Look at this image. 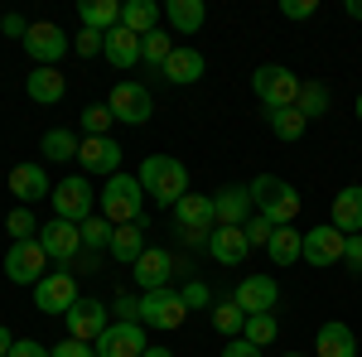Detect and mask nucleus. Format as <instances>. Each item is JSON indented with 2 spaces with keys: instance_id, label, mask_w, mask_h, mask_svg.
I'll use <instances>...</instances> for the list:
<instances>
[{
  "instance_id": "a878e982",
  "label": "nucleus",
  "mask_w": 362,
  "mask_h": 357,
  "mask_svg": "<svg viewBox=\"0 0 362 357\" xmlns=\"http://www.w3.org/2000/svg\"><path fill=\"white\" fill-rule=\"evenodd\" d=\"M102 58H107L112 68H136V63H140V34H131L126 25H116L112 34H107V49H102Z\"/></svg>"
},
{
  "instance_id": "7c9ffc66",
  "label": "nucleus",
  "mask_w": 362,
  "mask_h": 357,
  "mask_svg": "<svg viewBox=\"0 0 362 357\" xmlns=\"http://www.w3.org/2000/svg\"><path fill=\"white\" fill-rule=\"evenodd\" d=\"M78 15H83V29H97V34H112L121 25V5L116 0H83Z\"/></svg>"
},
{
  "instance_id": "f3484780",
  "label": "nucleus",
  "mask_w": 362,
  "mask_h": 357,
  "mask_svg": "<svg viewBox=\"0 0 362 357\" xmlns=\"http://www.w3.org/2000/svg\"><path fill=\"white\" fill-rule=\"evenodd\" d=\"M97 357H140L150 343H145V324H112L97 343Z\"/></svg>"
},
{
  "instance_id": "37998d69",
  "label": "nucleus",
  "mask_w": 362,
  "mask_h": 357,
  "mask_svg": "<svg viewBox=\"0 0 362 357\" xmlns=\"http://www.w3.org/2000/svg\"><path fill=\"white\" fill-rule=\"evenodd\" d=\"M314 10H319L314 0H280V15H285V20H309Z\"/></svg>"
},
{
  "instance_id": "4468645a",
  "label": "nucleus",
  "mask_w": 362,
  "mask_h": 357,
  "mask_svg": "<svg viewBox=\"0 0 362 357\" xmlns=\"http://www.w3.org/2000/svg\"><path fill=\"white\" fill-rule=\"evenodd\" d=\"M73 49V39L58 25H29L25 34V54L34 58V68H58V58Z\"/></svg>"
},
{
  "instance_id": "79ce46f5",
  "label": "nucleus",
  "mask_w": 362,
  "mask_h": 357,
  "mask_svg": "<svg viewBox=\"0 0 362 357\" xmlns=\"http://www.w3.org/2000/svg\"><path fill=\"white\" fill-rule=\"evenodd\" d=\"M242 232H247V242H251V247H266V242H271V232H276V222H266L261 213H251Z\"/></svg>"
},
{
  "instance_id": "412c9836",
  "label": "nucleus",
  "mask_w": 362,
  "mask_h": 357,
  "mask_svg": "<svg viewBox=\"0 0 362 357\" xmlns=\"http://www.w3.org/2000/svg\"><path fill=\"white\" fill-rule=\"evenodd\" d=\"M10 193L20 198V208H29V203L49 198V193H54V184H49L44 165H15V169H10Z\"/></svg>"
},
{
  "instance_id": "6e6552de",
  "label": "nucleus",
  "mask_w": 362,
  "mask_h": 357,
  "mask_svg": "<svg viewBox=\"0 0 362 357\" xmlns=\"http://www.w3.org/2000/svg\"><path fill=\"white\" fill-rule=\"evenodd\" d=\"M49 198H54V218H63V222H87L92 218V179H87V174L58 179Z\"/></svg>"
},
{
  "instance_id": "9b49d317",
  "label": "nucleus",
  "mask_w": 362,
  "mask_h": 357,
  "mask_svg": "<svg viewBox=\"0 0 362 357\" xmlns=\"http://www.w3.org/2000/svg\"><path fill=\"white\" fill-rule=\"evenodd\" d=\"M5 275L15 280V285H39L44 275H49V256L39 242H10L5 251Z\"/></svg>"
},
{
  "instance_id": "9d476101",
  "label": "nucleus",
  "mask_w": 362,
  "mask_h": 357,
  "mask_svg": "<svg viewBox=\"0 0 362 357\" xmlns=\"http://www.w3.org/2000/svg\"><path fill=\"white\" fill-rule=\"evenodd\" d=\"M343 247H348V237L338 232L334 222H319V227H309V232H305V266L329 271V266L343 261Z\"/></svg>"
},
{
  "instance_id": "8fccbe9b",
  "label": "nucleus",
  "mask_w": 362,
  "mask_h": 357,
  "mask_svg": "<svg viewBox=\"0 0 362 357\" xmlns=\"http://www.w3.org/2000/svg\"><path fill=\"white\" fill-rule=\"evenodd\" d=\"M0 29H5L10 39H20V44H25V34H29V25L20 20V15H5V20H0Z\"/></svg>"
},
{
  "instance_id": "f704fd0d",
  "label": "nucleus",
  "mask_w": 362,
  "mask_h": 357,
  "mask_svg": "<svg viewBox=\"0 0 362 357\" xmlns=\"http://www.w3.org/2000/svg\"><path fill=\"white\" fill-rule=\"evenodd\" d=\"M329 102H334V97H329V87H324V83H300V102H295V111H300L305 121H314V116L329 111Z\"/></svg>"
},
{
  "instance_id": "5fc2aeb1",
  "label": "nucleus",
  "mask_w": 362,
  "mask_h": 357,
  "mask_svg": "<svg viewBox=\"0 0 362 357\" xmlns=\"http://www.w3.org/2000/svg\"><path fill=\"white\" fill-rule=\"evenodd\" d=\"M358 121H362V97H358Z\"/></svg>"
},
{
  "instance_id": "423d86ee",
  "label": "nucleus",
  "mask_w": 362,
  "mask_h": 357,
  "mask_svg": "<svg viewBox=\"0 0 362 357\" xmlns=\"http://www.w3.org/2000/svg\"><path fill=\"white\" fill-rule=\"evenodd\" d=\"M73 304H78V275L73 271H49L39 285H34V309L49 314V319H54V314L63 319Z\"/></svg>"
},
{
  "instance_id": "6e6d98bb",
  "label": "nucleus",
  "mask_w": 362,
  "mask_h": 357,
  "mask_svg": "<svg viewBox=\"0 0 362 357\" xmlns=\"http://www.w3.org/2000/svg\"><path fill=\"white\" fill-rule=\"evenodd\" d=\"M285 357H305V353H285Z\"/></svg>"
},
{
  "instance_id": "2f4dec72",
  "label": "nucleus",
  "mask_w": 362,
  "mask_h": 357,
  "mask_svg": "<svg viewBox=\"0 0 362 357\" xmlns=\"http://www.w3.org/2000/svg\"><path fill=\"white\" fill-rule=\"evenodd\" d=\"M213 329L223 333V338H242V329H247V309H242L237 300L213 304Z\"/></svg>"
},
{
  "instance_id": "49530a36",
  "label": "nucleus",
  "mask_w": 362,
  "mask_h": 357,
  "mask_svg": "<svg viewBox=\"0 0 362 357\" xmlns=\"http://www.w3.org/2000/svg\"><path fill=\"white\" fill-rule=\"evenodd\" d=\"M54 357H97V348L92 343H78V338H68V343H58Z\"/></svg>"
},
{
  "instance_id": "0eeeda50",
  "label": "nucleus",
  "mask_w": 362,
  "mask_h": 357,
  "mask_svg": "<svg viewBox=\"0 0 362 357\" xmlns=\"http://www.w3.org/2000/svg\"><path fill=\"white\" fill-rule=\"evenodd\" d=\"M174 227H179L189 242H208L213 227H218V218H213V198H208V193H184V198L174 203Z\"/></svg>"
},
{
  "instance_id": "f8f14e48",
  "label": "nucleus",
  "mask_w": 362,
  "mask_h": 357,
  "mask_svg": "<svg viewBox=\"0 0 362 357\" xmlns=\"http://www.w3.org/2000/svg\"><path fill=\"white\" fill-rule=\"evenodd\" d=\"M63 324H68V338H78V343H97L102 333L112 329L107 304H102V300H83V295H78V304L63 314Z\"/></svg>"
},
{
  "instance_id": "72a5a7b5",
  "label": "nucleus",
  "mask_w": 362,
  "mask_h": 357,
  "mask_svg": "<svg viewBox=\"0 0 362 357\" xmlns=\"http://www.w3.org/2000/svg\"><path fill=\"white\" fill-rule=\"evenodd\" d=\"M78 232H83V247L92 251V256H97V251H112V222L102 218V213H92V218L87 222H78Z\"/></svg>"
},
{
  "instance_id": "7ed1b4c3",
  "label": "nucleus",
  "mask_w": 362,
  "mask_h": 357,
  "mask_svg": "<svg viewBox=\"0 0 362 357\" xmlns=\"http://www.w3.org/2000/svg\"><path fill=\"white\" fill-rule=\"evenodd\" d=\"M140 203H145V189H140L136 174H112L107 189L97 193V213L121 227V222H140Z\"/></svg>"
},
{
  "instance_id": "20e7f679",
  "label": "nucleus",
  "mask_w": 362,
  "mask_h": 357,
  "mask_svg": "<svg viewBox=\"0 0 362 357\" xmlns=\"http://www.w3.org/2000/svg\"><path fill=\"white\" fill-rule=\"evenodd\" d=\"M251 92L261 97L266 111H285V107L300 102V78H295L290 68H280V63H261V68L251 73Z\"/></svg>"
},
{
  "instance_id": "1a4fd4ad",
  "label": "nucleus",
  "mask_w": 362,
  "mask_h": 357,
  "mask_svg": "<svg viewBox=\"0 0 362 357\" xmlns=\"http://www.w3.org/2000/svg\"><path fill=\"white\" fill-rule=\"evenodd\" d=\"M107 107H112L116 121H126V126H145V121L155 116V97H150V87H140V83H116L112 97H107Z\"/></svg>"
},
{
  "instance_id": "ea45409f",
  "label": "nucleus",
  "mask_w": 362,
  "mask_h": 357,
  "mask_svg": "<svg viewBox=\"0 0 362 357\" xmlns=\"http://www.w3.org/2000/svg\"><path fill=\"white\" fill-rule=\"evenodd\" d=\"M5 232H10L15 242H34V237H39V222H34V213H29V208H10Z\"/></svg>"
},
{
  "instance_id": "f257e3e1",
  "label": "nucleus",
  "mask_w": 362,
  "mask_h": 357,
  "mask_svg": "<svg viewBox=\"0 0 362 357\" xmlns=\"http://www.w3.org/2000/svg\"><path fill=\"white\" fill-rule=\"evenodd\" d=\"M136 179H140V189H145V198H155L169 213H174V203L189 193V169L179 165V160H169V155H145V165H140Z\"/></svg>"
},
{
  "instance_id": "dca6fc26",
  "label": "nucleus",
  "mask_w": 362,
  "mask_h": 357,
  "mask_svg": "<svg viewBox=\"0 0 362 357\" xmlns=\"http://www.w3.org/2000/svg\"><path fill=\"white\" fill-rule=\"evenodd\" d=\"M251 213H256V203H251L247 184H227V189L213 193V218H218V227H247Z\"/></svg>"
},
{
  "instance_id": "f03ea898",
  "label": "nucleus",
  "mask_w": 362,
  "mask_h": 357,
  "mask_svg": "<svg viewBox=\"0 0 362 357\" xmlns=\"http://www.w3.org/2000/svg\"><path fill=\"white\" fill-rule=\"evenodd\" d=\"M247 189H251L256 213H261L266 222H276V227H295V218H300V193L290 189L285 179H276V174H256Z\"/></svg>"
},
{
  "instance_id": "c756f323",
  "label": "nucleus",
  "mask_w": 362,
  "mask_h": 357,
  "mask_svg": "<svg viewBox=\"0 0 362 357\" xmlns=\"http://www.w3.org/2000/svg\"><path fill=\"white\" fill-rule=\"evenodd\" d=\"M165 20H169V29H179V34H198L203 20H208V5H203V0H169Z\"/></svg>"
},
{
  "instance_id": "c85d7f7f",
  "label": "nucleus",
  "mask_w": 362,
  "mask_h": 357,
  "mask_svg": "<svg viewBox=\"0 0 362 357\" xmlns=\"http://www.w3.org/2000/svg\"><path fill=\"white\" fill-rule=\"evenodd\" d=\"M112 256L121 266H136L140 256H145V227L140 222H121L112 232Z\"/></svg>"
},
{
  "instance_id": "09e8293b",
  "label": "nucleus",
  "mask_w": 362,
  "mask_h": 357,
  "mask_svg": "<svg viewBox=\"0 0 362 357\" xmlns=\"http://www.w3.org/2000/svg\"><path fill=\"white\" fill-rule=\"evenodd\" d=\"M223 357H261V348H251L247 338H232V343L223 348Z\"/></svg>"
},
{
  "instance_id": "b1692460",
  "label": "nucleus",
  "mask_w": 362,
  "mask_h": 357,
  "mask_svg": "<svg viewBox=\"0 0 362 357\" xmlns=\"http://www.w3.org/2000/svg\"><path fill=\"white\" fill-rule=\"evenodd\" d=\"M25 92H29V102L54 107V102H63L68 83H63V73H58V68H34V73L25 78Z\"/></svg>"
},
{
  "instance_id": "a18cd8bd",
  "label": "nucleus",
  "mask_w": 362,
  "mask_h": 357,
  "mask_svg": "<svg viewBox=\"0 0 362 357\" xmlns=\"http://www.w3.org/2000/svg\"><path fill=\"white\" fill-rule=\"evenodd\" d=\"M343 266L353 275H362V237H348V247H343Z\"/></svg>"
},
{
  "instance_id": "c9c22d12",
  "label": "nucleus",
  "mask_w": 362,
  "mask_h": 357,
  "mask_svg": "<svg viewBox=\"0 0 362 357\" xmlns=\"http://www.w3.org/2000/svg\"><path fill=\"white\" fill-rule=\"evenodd\" d=\"M169 54H174V44H169V29H155V34H145V39H140V63H150V68H165Z\"/></svg>"
},
{
  "instance_id": "603ef678",
  "label": "nucleus",
  "mask_w": 362,
  "mask_h": 357,
  "mask_svg": "<svg viewBox=\"0 0 362 357\" xmlns=\"http://www.w3.org/2000/svg\"><path fill=\"white\" fill-rule=\"evenodd\" d=\"M343 10H348V15H353V20H362V0H348V5H343Z\"/></svg>"
},
{
  "instance_id": "a19ab883",
  "label": "nucleus",
  "mask_w": 362,
  "mask_h": 357,
  "mask_svg": "<svg viewBox=\"0 0 362 357\" xmlns=\"http://www.w3.org/2000/svg\"><path fill=\"white\" fill-rule=\"evenodd\" d=\"M102 49H107V34H97V29H83V34L73 39V54L78 58H97Z\"/></svg>"
},
{
  "instance_id": "de8ad7c7",
  "label": "nucleus",
  "mask_w": 362,
  "mask_h": 357,
  "mask_svg": "<svg viewBox=\"0 0 362 357\" xmlns=\"http://www.w3.org/2000/svg\"><path fill=\"white\" fill-rule=\"evenodd\" d=\"M179 295H184V304H189V309H203V304H208V285H184Z\"/></svg>"
},
{
  "instance_id": "393cba45",
  "label": "nucleus",
  "mask_w": 362,
  "mask_h": 357,
  "mask_svg": "<svg viewBox=\"0 0 362 357\" xmlns=\"http://www.w3.org/2000/svg\"><path fill=\"white\" fill-rule=\"evenodd\" d=\"M160 20H165V5H155V0H126L121 5V25L131 29V34H155L160 29Z\"/></svg>"
},
{
  "instance_id": "5701e85b",
  "label": "nucleus",
  "mask_w": 362,
  "mask_h": 357,
  "mask_svg": "<svg viewBox=\"0 0 362 357\" xmlns=\"http://www.w3.org/2000/svg\"><path fill=\"white\" fill-rule=\"evenodd\" d=\"M131 275L140 280V290H169L174 261H169V251H160V247H145V256H140L136 266H131Z\"/></svg>"
},
{
  "instance_id": "4c0bfd02",
  "label": "nucleus",
  "mask_w": 362,
  "mask_h": 357,
  "mask_svg": "<svg viewBox=\"0 0 362 357\" xmlns=\"http://www.w3.org/2000/svg\"><path fill=\"white\" fill-rule=\"evenodd\" d=\"M276 314H247V329H242V338H247L251 348H266V343H276Z\"/></svg>"
},
{
  "instance_id": "e433bc0d",
  "label": "nucleus",
  "mask_w": 362,
  "mask_h": 357,
  "mask_svg": "<svg viewBox=\"0 0 362 357\" xmlns=\"http://www.w3.org/2000/svg\"><path fill=\"white\" fill-rule=\"evenodd\" d=\"M309 131V121L300 116L295 107H285V111H271V136L276 140H300Z\"/></svg>"
},
{
  "instance_id": "864d4df0",
  "label": "nucleus",
  "mask_w": 362,
  "mask_h": 357,
  "mask_svg": "<svg viewBox=\"0 0 362 357\" xmlns=\"http://www.w3.org/2000/svg\"><path fill=\"white\" fill-rule=\"evenodd\" d=\"M140 357H174V353H169V348H145Z\"/></svg>"
},
{
  "instance_id": "aec40b11",
  "label": "nucleus",
  "mask_w": 362,
  "mask_h": 357,
  "mask_svg": "<svg viewBox=\"0 0 362 357\" xmlns=\"http://www.w3.org/2000/svg\"><path fill=\"white\" fill-rule=\"evenodd\" d=\"M208 256L218 261V266H242L251 256V242L242 227H213V237H208Z\"/></svg>"
},
{
  "instance_id": "3c124183",
  "label": "nucleus",
  "mask_w": 362,
  "mask_h": 357,
  "mask_svg": "<svg viewBox=\"0 0 362 357\" xmlns=\"http://www.w3.org/2000/svg\"><path fill=\"white\" fill-rule=\"evenodd\" d=\"M10 348H15V338H10V329H0V357H10Z\"/></svg>"
},
{
  "instance_id": "cd10ccee",
  "label": "nucleus",
  "mask_w": 362,
  "mask_h": 357,
  "mask_svg": "<svg viewBox=\"0 0 362 357\" xmlns=\"http://www.w3.org/2000/svg\"><path fill=\"white\" fill-rule=\"evenodd\" d=\"M266 256H271L276 266H295V261H305V232H295V227H276L271 242H266Z\"/></svg>"
},
{
  "instance_id": "bb28decb",
  "label": "nucleus",
  "mask_w": 362,
  "mask_h": 357,
  "mask_svg": "<svg viewBox=\"0 0 362 357\" xmlns=\"http://www.w3.org/2000/svg\"><path fill=\"white\" fill-rule=\"evenodd\" d=\"M314 357H358V338L348 324H324L319 329V343H314Z\"/></svg>"
},
{
  "instance_id": "c03bdc74",
  "label": "nucleus",
  "mask_w": 362,
  "mask_h": 357,
  "mask_svg": "<svg viewBox=\"0 0 362 357\" xmlns=\"http://www.w3.org/2000/svg\"><path fill=\"white\" fill-rule=\"evenodd\" d=\"M10 357H54V348H44V343H34V338H20V343L10 348Z\"/></svg>"
},
{
  "instance_id": "ddd939ff",
  "label": "nucleus",
  "mask_w": 362,
  "mask_h": 357,
  "mask_svg": "<svg viewBox=\"0 0 362 357\" xmlns=\"http://www.w3.org/2000/svg\"><path fill=\"white\" fill-rule=\"evenodd\" d=\"M34 242L44 247V256H49V261L68 266V261L83 251V232H78V222L54 218V222H44V227H39V237H34Z\"/></svg>"
},
{
  "instance_id": "2eb2a0df",
  "label": "nucleus",
  "mask_w": 362,
  "mask_h": 357,
  "mask_svg": "<svg viewBox=\"0 0 362 357\" xmlns=\"http://www.w3.org/2000/svg\"><path fill=\"white\" fill-rule=\"evenodd\" d=\"M78 165L87 169V179L92 174H121V145H116L112 136H87L83 145H78Z\"/></svg>"
},
{
  "instance_id": "473e14b6",
  "label": "nucleus",
  "mask_w": 362,
  "mask_h": 357,
  "mask_svg": "<svg viewBox=\"0 0 362 357\" xmlns=\"http://www.w3.org/2000/svg\"><path fill=\"white\" fill-rule=\"evenodd\" d=\"M78 145H83V140L73 136V131H63V126L44 131V140H39V150H44L49 160H78Z\"/></svg>"
},
{
  "instance_id": "a211bd4d",
  "label": "nucleus",
  "mask_w": 362,
  "mask_h": 357,
  "mask_svg": "<svg viewBox=\"0 0 362 357\" xmlns=\"http://www.w3.org/2000/svg\"><path fill=\"white\" fill-rule=\"evenodd\" d=\"M232 300L242 304L247 314H276V304H280V285L271 280V275H247L242 285H237V295Z\"/></svg>"
},
{
  "instance_id": "58836bf2",
  "label": "nucleus",
  "mask_w": 362,
  "mask_h": 357,
  "mask_svg": "<svg viewBox=\"0 0 362 357\" xmlns=\"http://www.w3.org/2000/svg\"><path fill=\"white\" fill-rule=\"evenodd\" d=\"M112 107L107 102H92V107H83V116H78V126H83V136H107L112 131Z\"/></svg>"
},
{
  "instance_id": "39448f33",
  "label": "nucleus",
  "mask_w": 362,
  "mask_h": 357,
  "mask_svg": "<svg viewBox=\"0 0 362 357\" xmlns=\"http://www.w3.org/2000/svg\"><path fill=\"white\" fill-rule=\"evenodd\" d=\"M136 319L145 324V329H179L184 319H189V304H184V295L179 290H145L136 304Z\"/></svg>"
},
{
  "instance_id": "6ab92c4d",
  "label": "nucleus",
  "mask_w": 362,
  "mask_h": 357,
  "mask_svg": "<svg viewBox=\"0 0 362 357\" xmlns=\"http://www.w3.org/2000/svg\"><path fill=\"white\" fill-rule=\"evenodd\" d=\"M329 222H334L343 237H362V184H348V189L334 193Z\"/></svg>"
},
{
  "instance_id": "4be33fe9",
  "label": "nucleus",
  "mask_w": 362,
  "mask_h": 357,
  "mask_svg": "<svg viewBox=\"0 0 362 357\" xmlns=\"http://www.w3.org/2000/svg\"><path fill=\"white\" fill-rule=\"evenodd\" d=\"M203 73H208V58L198 54V49H189V44H184V49H174V54H169V63L160 68V78H165V83H174V87L198 83Z\"/></svg>"
}]
</instances>
